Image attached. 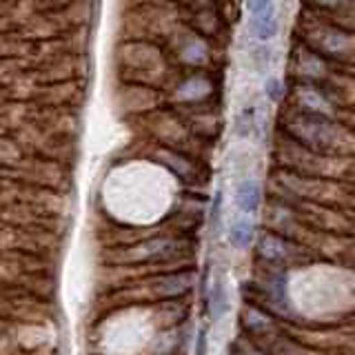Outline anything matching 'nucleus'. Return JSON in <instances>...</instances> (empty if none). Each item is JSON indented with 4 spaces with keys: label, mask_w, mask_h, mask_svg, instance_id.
<instances>
[{
    "label": "nucleus",
    "mask_w": 355,
    "mask_h": 355,
    "mask_svg": "<svg viewBox=\"0 0 355 355\" xmlns=\"http://www.w3.org/2000/svg\"><path fill=\"white\" fill-rule=\"evenodd\" d=\"M236 205L244 216H253L262 205V187L253 178H244L236 187Z\"/></svg>",
    "instance_id": "7ed1b4c3"
},
{
    "label": "nucleus",
    "mask_w": 355,
    "mask_h": 355,
    "mask_svg": "<svg viewBox=\"0 0 355 355\" xmlns=\"http://www.w3.org/2000/svg\"><path fill=\"white\" fill-rule=\"evenodd\" d=\"M236 355H264V353L258 347H253V344H242Z\"/></svg>",
    "instance_id": "9d476101"
},
{
    "label": "nucleus",
    "mask_w": 355,
    "mask_h": 355,
    "mask_svg": "<svg viewBox=\"0 0 355 355\" xmlns=\"http://www.w3.org/2000/svg\"><path fill=\"white\" fill-rule=\"evenodd\" d=\"M207 329H200L196 338V355H207Z\"/></svg>",
    "instance_id": "1a4fd4ad"
},
{
    "label": "nucleus",
    "mask_w": 355,
    "mask_h": 355,
    "mask_svg": "<svg viewBox=\"0 0 355 355\" xmlns=\"http://www.w3.org/2000/svg\"><path fill=\"white\" fill-rule=\"evenodd\" d=\"M249 31L260 42H269L277 33V14L273 0H247Z\"/></svg>",
    "instance_id": "f257e3e1"
},
{
    "label": "nucleus",
    "mask_w": 355,
    "mask_h": 355,
    "mask_svg": "<svg viewBox=\"0 0 355 355\" xmlns=\"http://www.w3.org/2000/svg\"><path fill=\"white\" fill-rule=\"evenodd\" d=\"M302 100H304V105L311 109V111H315V114H320V111H327V103H324V98H322L320 94L315 92H311V89H304L302 92Z\"/></svg>",
    "instance_id": "6e6552de"
},
{
    "label": "nucleus",
    "mask_w": 355,
    "mask_h": 355,
    "mask_svg": "<svg viewBox=\"0 0 355 355\" xmlns=\"http://www.w3.org/2000/svg\"><path fill=\"white\" fill-rule=\"evenodd\" d=\"M209 94V83L202 80V78H191L189 83H184L180 87V92H178V96H180L182 100H196V98H202Z\"/></svg>",
    "instance_id": "0eeeda50"
},
{
    "label": "nucleus",
    "mask_w": 355,
    "mask_h": 355,
    "mask_svg": "<svg viewBox=\"0 0 355 355\" xmlns=\"http://www.w3.org/2000/svg\"><path fill=\"white\" fill-rule=\"evenodd\" d=\"M291 131L295 133L300 140H304L306 144H311L313 149L329 147V144L336 140V136H338V129H333L331 122H327L324 118H320V116L297 118L291 125Z\"/></svg>",
    "instance_id": "f03ea898"
},
{
    "label": "nucleus",
    "mask_w": 355,
    "mask_h": 355,
    "mask_svg": "<svg viewBox=\"0 0 355 355\" xmlns=\"http://www.w3.org/2000/svg\"><path fill=\"white\" fill-rule=\"evenodd\" d=\"M207 304H209V313L214 320H220L222 315L229 311V304H231V300H229V288L225 284V280H214L209 286V295H207Z\"/></svg>",
    "instance_id": "20e7f679"
},
{
    "label": "nucleus",
    "mask_w": 355,
    "mask_h": 355,
    "mask_svg": "<svg viewBox=\"0 0 355 355\" xmlns=\"http://www.w3.org/2000/svg\"><path fill=\"white\" fill-rule=\"evenodd\" d=\"M229 240H231L233 247H238V249L249 247L251 240H253V222H251V218H249V216L236 218V220L231 222Z\"/></svg>",
    "instance_id": "39448f33"
},
{
    "label": "nucleus",
    "mask_w": 355,
    "mask_h": 355,
    "mask_svg": "<svg viewBox=\"0 0 355 355\" xmlns=\"http://www.w3.org/2000/svg\"><path fill=\"white\" fill-rule=\"evenodd\" d=\"M258 249H260V253L264 255V258L271 260V262H282L288 255L286 253V242L280 240V238H275V236H262Z\"/></svg>",
    "instance_id": "423d86ee"
}]
</instances>
